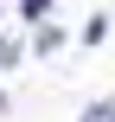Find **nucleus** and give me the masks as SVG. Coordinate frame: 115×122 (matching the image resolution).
Segmentation results:
<instances>
[{"mask_svg":"<svg viewBox=\"0 0 115 122\" xmlns=\"http://www.w3.org/2000/svg\"><path fill=\"white\" fill-rule=\"evenodd\" d=\"M83 122H115V103H96V109H90Z\"/></svg>","mask_w":115,"mask_h":122,"instance_id":"obj_1","label":"nucleus"},{"mask_svg":"<svg viewBox=\"0 0 115 122\" xmlns=\"http://www.w3.org/2000/svg\"><path fill=\"white\" fill-rule=\"evenodd\" d=\"M13 58H19V45H13V39H0V64H13Z\"/></svg>","mask_w":115,"mask_h":122,"instance_id":"obj_2","label":"nucleus"},{"mask_svg":"<svg viewBox=\"0 0 115 122\" xmlns=\"http://www.w3.org/2000/svg\"><path fill=\"white\" fill-rule=\"evenodd\" d=\"M19 6H26V19H38V13L51 6V0H19Z\"/></svg>","mask_w":115,"mask_h":122,"instance_id":"obj_3","label":"nucleus"}]
</instances>
